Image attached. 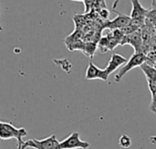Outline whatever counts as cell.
I'll return each instance as SVG.
<instances>
[{
  "mask_svg": "<svg viewBox=\"0 0 156 149\" xmlns=\"http://www.w3.org/2000/svg\"><path fill=\"white\" fill-rule=\"evenodd\" d=\"M132 22L131 16H128L126 15H122L119 12H117V17H115L112 20L106 21V23L102 26V30L105 28L114 30V29H122L129 25Z\"/></svg>",
  "mask_w": 156,
  "mask_h": 149,
  "instance_id": "8992f818",
  "label": "cell"
},
{
  "mask_svg": "<svg viewBox=\"0 0 156 149\" xmlns=\"http://www.w3.org/2000/svg\"><path fill=\"white\" fill-rule=\"evenodd\" d=\"M59 143L60 147L62 149H87L90 147V145L88 142L82 141L80 139V134L78 132L71 133L69 137H67Z\"/></svg>",
  "mask_w": 156,
  "mask_h": 149,
  "instance_id": "3957f363",
  "label": "cell"
},
{
  "mask_svg": "<svg viewBox=\"0 0 156 149\" xmlns=\"http://www.w3.org/2000/svg\"><path fill=\"white\" fill-rule=\"evenodd\" d=\"M148 82V87L150 89V92L152 94V101L154 100L156 97V81L154 80H147Z\"/></svg>",
  "mask_w": 156,
  "mask_h": 149,
  "instance_id": "2e32d148",
  "label": "cell"
},
{
  "mask_svg": "<svg viewBox=\"0 0 156 149\" xmlns=\"http://www.w3.org/2000/svg\"><path fill=\"white\" fill-rule=\"evenodd\" d=\"M119 145L122 148H129L132 146V139H131V137H128L127 135H122L120 137Z\"/></svg>",
  "mask_w": 156,
  "mask_h": 149,
  "instance_id": "5bb4252c",
  "label": "cell"
},
{
  "mask_svg": "<svg viewBox=\"0 0 156 149\" xmlns=\"http://www.w3.org/2000/svg\"><path fill=\"white\" fill-rule=\"evenodd\" d=\"M27 148L26 144H25V141L23 142H18L17 143V149H26Z\"/></svg>",
  "mask_w": 156,
  "mask_h": 149,
  "instance_id": "ac0fdd59",
  "label": "cell"
},
{
  "mask_svg": "<svg viewBox=\"0 0 156 149\" xmlns=\"http://www.w3.org/2000/svg\"><path fill=\"white\" fill-rule=\"evenodd\" d=\"M97 49H98V45L96 43H94V42H89V43H86L84 45V47H83L82 52L87 56H90V57L92 58Z\"/></svg>",
  "mask_w": 156,
  "mask_h": 149,
  "instance_id": "7c38bea8",
  "label": "cell"
},
{
  "mask_svg": "<svg viewBox=\"0 0 156 149\" xmlns=\"http://www.w3.org/2000/svg\"><path fill=\"white\" fill-rule=\"evenodd\" d=\"M141 69L144 73L146 76V80L156 81V69L154 66H152L148 63H144V65L141 66Z\"/></svg>",
  "mask_w": 156,
  "mask_h": 149,
  "instance_id": "8fae6325",
  "label": "cell"
},
{
  "mask_svg": "<svg viewBox=\"0 0 156 149\" xmlns=\"http://www.w3.org/2000/svg\"><path fill=\"white\" fill-rule=\"evenodd\" d=\"M132 3V12L131 18L132 20H145L148 13V9L144 8L139 0H131Z\"/></svg>",
  "mask_w": 156,
  "mask_h": 149,
  "instance_id": "9c48e42d",
  "label": "cell"
},
{
  "mask_svg": "<svg viewBox=\"0 0 156 149\" xmlns=\"http://www.w3.org/2000/svg\"><path fill=\"white\" fill-rule=\"evenodd\" d=\"M58 65L62 68V70L66 71V72H70V69H71V64L69 62V59H60V60H58Z\"/></svg>",
  "mask_w": 156,
  "mask_h": 149,
  "instance_id": "9a60e30c",
  "label": "cell"
},
{
  "mask_svg": "<svg viewBox=\"0 0 156 149\" xmlns=\"http://www.w3.org/2000/svg\"><path fill=\"white\" fill-rule=\"evenodd\" d=\"M100 15H101L102 18H105V19H108L109 15H110V12L104 7V8H101L100 9Z\"/></svg>",
  "mask_w": 156,
  "mask_h": 149,
  "instance_id": "e0dca14e",
  "label": "cell"
},
{
  "mask_svg": "<svg viewBox=\"0 0 156 149\" xmlns=\"http://www.w3.org/2000/svg\"><path fill=\"white\" fill-rule=\"evenodd\" d=\"M145 25L156 29V1L152 0V6L148 9V13L145 19Z\"/></svg>",
  "mask_w": 156,
  "mask_h": 149,
  "instance_id": "30bf717a",
  "label": "cell"
},
{
  "mask_svg": "<svg viewBox=\"0 0 156 149\" xmlns=\"http://www.w3.org/2000/svg\"><path fill=\"white\" fill-rule=\"evenodd\" d=\"M55 149H62L61 147H60V143H58L57 146H56V147H55Z\"/></svg>",
  "mask_w": 156,
  "mask_h": 149,
  "instance_id": "ffe728a7",
  "label": "cell"
},
{
  "mask_svg": "<svg viewBox=\"0 0 156 149\" xmlns=\"http://www.w3.org/2000/svg\"><path fill=\"white\" fill-rule=\"evenodd\" d=\"M128 59L124 56H122L120 54H116L113 53L109 60V63L107 65V66L105 67L106 71L111 75L112 73H113L115 70H117V68L122 67V66H124L127 63Z\"/></svg>",
  "mask_w": 156,
  "mask_h": 149,
  "instance_id": "ba28073f",
  "label": "cell"
},
{
  "mask_svg": "<svg viewBox=\"0 0 156 149\" xmlns=\"http://www.w3.org/2000/svg\"><path fill=\"white\" fill-rule=\"evenodd\" d=\"M98 49L100 51V53L104 54L108 51H110L109 49V37L108 36H101L98 42Z\"/></svg>",
  "mask_w": 156,
  "mask_h": 149,
  "instance_id": "4fadbf2b",
  "label": "cell"
},
{
  "mask_svg": "<svg viewBox=\"0 0 156 149\" xmlns=\"http://www.w3.org/2000/svg\"><path fill=\"white\" fill-rule=\"evenodd\" d=\"M146 62H147V56L144 53H134L130 57V59L127 61V63L120 68L119 72L114 76L115 82L119 83L122 80V78L129 71H131L132 69H133V68H135L137 66H140L141 67V66L144 65Z\"/></svg>",
  "mask_w": 156,
  "mask_h": 149,
  "instance_id": "6da1fadb",
  "label": "cell"
},
{
  "mask_svg": "<svg viewBox=\"0 0 156 149\" xmlns=\"http://www.w3.org/2000/svg\"><path fill=\"white\" fill-rule=\"evenodd\" d=\"M70 1H77V2H84L85 0H70Z\"/></svg>",
  "mask_w": 156,
  "mask_h": 149,
  "instance_id": "44dd1931",
  "label": "cell"
},
{
  "mask_svg": "<svg viewBox=\"0 0 156 149\" xmlns=\"http://www.w3.org/2000/svg\"><path fill=\"white\" fill-rule=\"evenodd\" d=\"M27 132L24 127L17 128L10 123H0V138L2 140H8L15 138L18 142H23V137H27Z\"/></svg>",
  "mask_w": 156,
  "mask_h": 149,
  "instance_id": "7a4b0ae2",
  "label": "cell"
},
{
  "mask_svg": "<svg viewBox=\"0 0 156 149\" xmlns=\"http://www.w3.org/2000/svg\"><path fill=\"white\" fill-rule=\"evenodd\" d=\"M154 113H156V107H155V111H154Z\"/></svg>",
  "mask_w": 156,
  "mask_h": 149,
  "instance_id": "7402d4cb",
  "label": "cell"
},
{
  "mask_svg": "<svg viewBox=\"0 0 156 149\" xmlns=\"http://www.w3.org/2000/svg\"><path fill=\"white\" fill-rule=\"evenodd\" d=\"M58 143L59 142L57 140L55 135H52L51 137H48L41 140L30 139V140L25 141L27 147H31L34 149H55L56 146Z\"/></svg>",
  "mask_w": 156,
  "mask_h": 149,
  "instance_id": "5b68a950",
  "label": "cell"
},
{
  "mask_svg": "<svg viewBox=\"0 0 156 149\" xmlns=\"http://www.w3.org/2000/svg\"><path fill=\"white\" fill-rule=\"evenodd\" d=\"M110 74L106 71V69H101L97 66H95L92 61L89 63L87 71H86V79L88 80H95L100 79L102 81H107Z\"/></svg>",
  "mask_w": 156,
  "mask_h": 149,
  "instance_id": "52a82bcc",
  "label": "cell"
},
{
  "mask_svg": "<svg viewBox=\"0 0 156 149\" xmlns=\"http://www.w3.org/2000/svg\"><path fill=\"white\" fill-rule=\"evenodd\" d=\"M120 1H121V0H114L113 5H112V9H113V10H115L116 6L118 5V4H119V2H120Z\"/></svg>",
  "mask_w": 156,
  "mask_h": 149,
  "instance_id": "d6986e66",
  "label": "cell"
},
{
  "mask_svg": "<svg viewBox=\"0 0 156 149\" xmlns=\"http://www.w3.org/2000/svg\"><path fill=\"white\" fill-rule=\"evenodd\" d=\"M123 45H131L134 49V53H144V40L142 36V29L133 34L126 35L121 43V46Z\"/></svg>",
  "mask_w": 156,
  "mask_h": 149,
  "instance_id": "277c9868",
  "label": "cell"
}]
</instances>
